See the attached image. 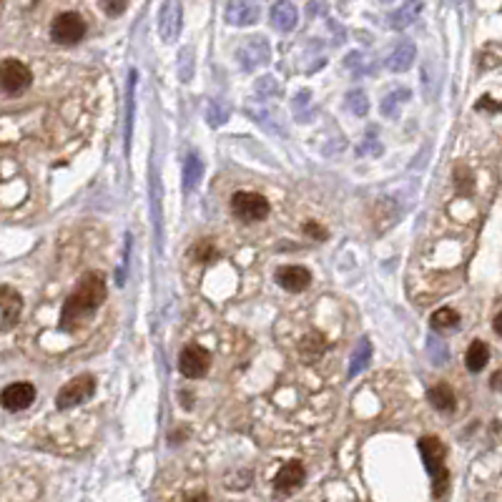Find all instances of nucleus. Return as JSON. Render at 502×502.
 <instances>
[{
    "instance_id": "nucleus-1",
    "label": "nucleus",
    "mask_w": 502,
    "mask_h": 502,
    "mask_svg": "<svg viewBox=\"0 0 502 502\" xmlns=\"http://www.w3.org/2000/svg\"><path fill=\"white\" fill-rule=\"evenodd\" d=\"M106 299V279L91 271L80 279L78 286L73 289V294L66 299L63 311H60V329L63 331H76L80 324L91 319L98 306Z\"/></svg>"
},
{
    "instance_id": "nucleus-2",
    "label": "nucleus",
    "mask_w": 502,
    "mask_h": 502,
    "mask_svg": "<svg viewBox=\"0 0 502 502\" xmlns=\"http://www.w3.org/2000/svg\"><path fill=\"white\" fill-rule=\"evenodd\" d=\"M417 447H419V455H422L424 469H427L432 477V495L442 497L444 492H447V483H449V472L444 469V455H447V449H444L442 440L427 435L417 442Z\"/></svg>"
},
{
    "instance_id": "nucleus-3",
    "label": "nucleus",
    "mask_w": 502,
    "mask_h": 502,
    "mask_svg": "<svg viewBox=\"0 0 502 502\" xmlns=\"http://www.w3.org/2000/svg\"><path fill=\"white\" fill-rule=\"evenodd\" d=\"M271 206L266 196L257 191H236L232 196V214L244 224H259L269 216Z\"/></svg>"
},
{
    "instance_id": "nucleus-4",
    "label": "nucleus",
    "mask_w": 502,
    "mask_h": 502,
    "mask_svg": "<svg viewBox=\"0 0 502 502\" xmlns=\"http://www.w3.org/2000/svg\"><path fill=\"white\" fill-rule=\"evenodd\" d=\"M96 392V379L91 374L73 376L71 382H66L55 395V407L58 410H71L76 404H83L86 399H91Z\"/></svg>"
},
{
    "instance_id": "nucleus-5",
    "label": "nucleus",
    "mask_w": 502,
    "mask_h": 502,
    "mask_svg": "<svg viewBox=\"0 0 502 502\" xmlns=\"http://www.w3.org/2000/svg\"><path fill=\"white\" fill-rule=\"evenodd\" d=\"M83 35H86V20H83V15L73 13V10L58 13L51 23V38L60 46H76Z\"/></svg>"
},
{
    "instance_id": "nucleus-6",
    "label": "nucleus",
    "mask_w": 502,
    "mask_h": 502,
    "mask_svg": "<svg viewBox=\"0 0 502 502\" xmlns=\"http://www.w3.org/2000/svg\"><path fill=\"white\" fill-rule=\"evenodd\" d=\"M0 83H3V91L10 93V96H20L26 93L33 83V73L26 63H20L15 58H6L3 60V68H0Z\"/></svg>"
},
{
    "instance_id": "nucleus-7",
    "label": "nucleus",
    "mask_w": 502,
    "mask_h": 502,
    "mask_svg": "<svg viewBox=\"0 0 502 502\" xmlns=\"http://www.w3.org/2000/svg\"><path fill=\"white\" fill-rule=\"evenodd\" d=\"M211 367V354L201 344H189L179 354V372L189 379H201Z\"/></svg>"
},
{
    "instance_id": "nucleus-8",
    "label": "nucleus",
    "mask_w": 502,
    "mask_h": 502,
    "mask_svg": "<svg viewBox=\"0 0 502 502\" xmlns=\"http://www.w3.org/2000/svg\"><path fill=\"white\" fill-rule=\"evenodd\" d=\"M184 26V8L181 0H166L159 13V33L164 43H176Z\"/></svg>"
},
{
    "instance_id": "nucleus-9",
    "label": "nucleus",
    "mask_w": 502,
    "mask_h": 502,
    "mask_svg": "<svg viewBox=\"0 0 502 502\" xmlns=\"http://www.w3.org/2000/svg\"><path fill=\"white\" fill-rule=\"evenodd\" d=\"M236 60L241 71H254L257 66H264L271 60V48L266 38H246L236 48Z\"/></svg>"
},
{
    "instance_id": "nucleus-10",
    "label": "nucleus",
    "mask_w": 502,
    "mask_h": 502,
    "mask_svg": "<svg viewBox=\"0 0 502 502\" xmlns=\"http://www.w3.org/2000/svg\"><path fill=\"white\" fill-rule=\"evenodd\" d=\"M0 402L6 407L8 412H20V410H28L31 404L35 402V387L31 382H15V384H8L6 390H3V397H0Z\"/></svg>"
},
{
    "instance_id": "nucleus-11",
    "label": "nucleus",
    "mask_w": 502,
    "mask_h": 502,
    "mask_svg": "<svg viewBox=\"0 0 502 502\" xmlns=\"http://www.w3.org/2000/svg\"><path fill=\"white\" fill-rule=\"evenodd\" d=\"M23 311V297L13 286L3 284L0 286V322H3V331H10L15 327V322L20 319Z\"/></svg>"
},
{
    "instance_id": "nucleus-12",
    "label": "nucleus",
    "mask_w": 502,
    "mask_h": 502,
    "mask_svg": "<svg viewBox=\"0 0 502 502\" xmlns=\"http://www.w3.org/2000/svg\"><path fill=\"white\" fill-rule=\"evenodd\" d=\"M304 477H306L304 465L299 462V460H289L286 465H282V469H279L277 477H274V490L289 495V492H294L297 487H302Z\"/></svg>"
},
{
    "instance_id": "nucleus-13",
    "label": "nucleus",
    "mask_w": 502,
    "mask_h": 502,
    "mask_svg": "<svg viewBox=\"0 0 502 502\" xmlns=\"http://www.w3.org/2000/svg\"><path fill=\"white\" fill-rule=\"evenodd\" d=\"M277 282L282 289L291 291V294H299V291L309 289L311 274L304 266H282V269L277 271Z\"/></svg>"
},
{
    "instance_id": "nucleus-14",
    "label": "nucleus",
    "mask_w": 502,
    "mask_h": 502,
    "mask_svg": "<svg viewBox=\"0 0 502 502\" xmlns=\"http://www.w3.org/2000/svg\"><path fill=\"white\" fill-rule=\"evenodd\" d=\"M259 20V6L254 0H229L226 6V23L232 26H254Z\"/></svg>"
},
{
    "instance_id": "nucleus-15",
    "label": "nucleus",
    "mask_w": 502,
    "mask_h": 502,
    "mask_svg": "<svg viewBox=\"0 0 502 502\" xmlns=\"http://www.w3.org/2000/svg\"><path fill=\"white\" fill-rule=\"evenodd\" d=\"M297 20H299V13L291 0H277V3L271 6V23H274V28L282 31V33L294 31V28H297Z\"/></svg>"
},
{
    "instance_id": "nucleus-16",
    "label": "nucleus",
    "mask_w": 502,
    "mask_h": 502,
    "mask_svg": "<svg viewBox=\"0 0 502 502\" xmlns=\"http://www.w3.org/2000/svg\"><path fill=\"white\" fill-rule=\"evenodd\" d=\"M415 58H417L415 43H412V40H402V43H399V46L390 53V58H387V68L395 71V73H404V71H410L412 68Z\"/></svg>"
},
{
    "instance_id": "nucleus-17",
    "label": "nucleus",
    "mask_w": 502,
    "mask_h": 502,
    "mask_svg": "<svg viewBox=\"0 0 502 502\" xmlns=\"http://www.w3.org/2000/svg\"><path fill=\"white\" fill-rule=\"evenodd\" d=\"M422 6L424 0H407L399 10H395V13L390 15V26L395 28V31H402V28L412 26V23L419 18V13H422Z\"/></svg>"
},
{
    "instance_id": "nucleus-18",
    "label": "nucleus",
    "mask_w": 502,
    "mask_h": 502,
    "mask_svg": "<svg viewBox=\"0 0 502 502\" xmlns=\"http://www.w3.org/2000/svg\"><path fill=\"white\" fill-rule=\"evenodd\" d=\"M246 113H249L251 119L257 121V123L261 125V128H266V131H271V133H284V128L279 125L277 111L266 106L264 101H261V106H259V108L254 106V103H249V106H246Z\"/></svg>"
},
{
    "instance_id": "nucleus-19",
    "label": "nucleus",
    "mask_w": 502,
    "mask_h": 502,
    "mask_svg": "<svg viewBox=\"0 0 502 502\" xmlns=\"http://www.w3.org/2000/svg\"><path fill=\"white\" fill-rule=\"evenodd\" d=\"M427 399H430V404L435 407V410L440 412H452L457 407V397L455 392H452V387L444 382L435 384L430 392H427Z\"/></svg>"
},
{
    "instance_id": "nucleus-20",
    "label": "nucleus",
    "mask_w": 502,
    "mask_h": 502,
    "mask_svg": "<svg viewBox=\"0 0 502 502\" xmlns=\"http://www.w3.org/2000/svg\"><path fill=\"white\" fill-rule=\"evenodd\" d=\"M490 362V347L483 339H475V342L467 347V354H465V364H467L469 372H483Z\"/></svg>"
},
{
    "instance_id": "nucleus-21",
    "label": "nucleus",
    "mask_w": 502,
    "mask_h": 502,
    "mask_svg": "<svg viewBox=\"0 0 502 502\" xmlns=\"http://www.w3.org/2000/svg\"><path fill=\"white\" fill-rule=\"evenodd\" d=\"M201 176H204V161L198 159L196 153L186 156V161H184V191H193L196 184L201 181Z\"/></svg>"
},
{
    "instance_id": "nucleus-22",
    "label": "nucleus",
    "mask_w": 502,
    "mask_h": 502,
    "mask_svg": "<svg viewBox=\"0 0 502 502\" xmlns=\"http://www.w3.org/2000/svg\"><path fill=\"white\" fill-rule=\"evenodd\" d=\"M370 359H372V344H370V339L364 337V339H359L357 349H354V354H352L349 376L362 374V372L367 370V367H370Z\"/></svg>"
},
{
    "instance_id": "nucleus-23",
    "label": "nucleus",
    "mask_w": 502,
    "mask_h": 502,
    "mask_svg": "<svg viewBox=\"0 0 502 502\" xmlns=\"http://www.w3.org/2000/svg\"><path fill=\"white\" fill-rule=\"evenodd\" d=\"M407 98H410V91H407V88H397V91H392L390 96H384L379 111H382V116H387V119H397L399 106H402Z\"/></svg>"
},
{
    "instance_id": "nucleus-24",
    "label": "nucleus",
    "mask_w": 502,
    "mask_h": 502,
    "mask_svg": "<svg viewBox=\"0 0 502 502\" xmlns=\"http://www.w3.org/2000/svg\"><path fill=\"white\" fill-rule=\"evenodd\" d=\"M457 322H460V314H457L452 306H442V309H437L435 314H432L430 324L435 331H444V329H455Z\"/></svg>"
},
{
    "instance_id": "nucleus-25",
    "label": "nucleus",
    "mask_w": 502,
    "mask_h": 502,
    "mask_svg": "<svg viewBox=\"0 0 502 502\" xmlns=\"http://www.w3.org/2000/svg\"><path fill=\"white\" fill-rule=\"evenodd\" d=\"M229 113H232V108H229L226 101L214 98V101H209V108H206V121H209L211 128H218L221 123L229 121Z\"/></svg>"
},
{
    "instance_id": "nucleus-26",
    "label": "nucleus",
    "mask_w": 502,
    "mask_h": 502,
    "mask_svg": "<svg viewBox=\"0 0 502 502\" xmlns=\"http://www.w3.org/2000/svg\"><path fill=\"white\" fill-rule=\"evenodd\" d=\"M218 257V249L216 244H214L211 239H201V241H196L191 249V259L193 261H198V264H209V261H216Z\"/></svg>"
},
{
    "instance_id": "nucleus-27",
    "label": "nucleus",
    "mask_w": 502,
    "mask_h": 502,
    "mask_svg": "<svg viewBox=\"0 0 502 502\" xmlns=\"http://www.w3.org/2000/svg\"><path fill=\"white\" fill-rule=\"evenodd\" d=\"M455 186L462 196H469L475 191V176H472L467 166H455Z\"/></svg>"
},
{
    "instance_id": "nucleus-28",
    "label": "nucleus",
    "mask_w": 502,
    "mask_h": 502,
    "mask_svg": "<svg viewBox=\"0 0 502 502\" xmlns=\"http://www.w3.org/2000/svg\"><path fill=\"white\" fill-rule=\"evenodd\" d=\"M179 76L184 83H189L193 76V48H184L179 53Z\"/></svg>"
},
{
    "instance_id": "nucleus-29",
    "label": "nucleus",
    "mask_w": 502,
    "mask_h": 502,
    "mask_svg": "<svg viewBox=\"0 0 502 502\" xmlns=\"http://www.w3.org/2000/svg\"><path fill=\"white\" fill-rule=\"evenodd\" d=\"M347 106L357 113V116H367V111H370V103H367L364 91H352L349 96H347Z\"/></svg>"
},
{
    "instance_id": "nucleus-30",
    "label": "nucleus",
    "mask_w": 502,
    "mask_h": 502,
    "mask_svg": "<svg viewBox=\"0 0 502 502\" xmlns=\"http://www.w3.org/2000/svg\"><path fill=\"white\" fill-rule=\"evenodd\" d=\"M427 349H430V357H432V364H444L449 357L447 347H444L442 342H437L435 337L427 339Z\"/></svg>"
},
{
    "instance_id": "nucleus-31",
    "label": "nucleus",
    "mask_w": 502,
    "mask_h": 502,
    "mask_svg": "<svg viewBox=\"0 0 502 502\" xmlns=\"http://www.w3.org/2000/svg\"><path fill=\"white\" fill-rule=\"evenodd\" d=\"M257 93H261V98H266V96H274V93H279V86L277 80L271 78V76H264V78L257 80Z\"/></svg>"
},
{
    "instance_id": "nucleus-32",
    "label": "nucleus",
    "mask_w": 502,
    "mask_h": 502,
    "mask_svg": "<svg viewBox=\"0 0 502 502\" xmlns=\"http://www.w3.org/2000/svg\"><path fill=\"white\" fill-rule=\"evenodd\" d=\"M101 6H103V10H106L108 15H121L125 13V8H128V0H101Z\"/></svg>"
},
{
    "instance_id": "nucleus-33",
    "label": "nucleus",
    "mask_w": 502,
    "mask_h": 502,
    "mask_svg": "<svg viewBox=\"0 0 502 502\" xmlns=\"http://www.w3.org/2000/svg\"><path fill=\"white\" fill-rule=\"evenodd\" d=\"M477 111H487V113H500L502 111V103H497L492 96H483V98L475 103Z\"/></svg>"
},
{
    "instance_id": "nucleus-34",
    "label": "nucleus",
    "mask_w": 502,
    "mask_h": 502,
    "mask_svg": "<svg viewBox=\"0 0 502 502\" xmlns=\"http://www.w3.org/2000/svg\"><path fill=\"white\" fill-rule=\"evenodd\" d=\"M304 234H309V236H314L317 241H322V239H327V229H322V226L317 224V221H306L304 224Z\"/></svg>"
},
{
    "instance_id": "nucleus-35",
    "label": "nucleus",
    "mask_w": 502,
    "mask_h": 502,
    "mask_svg": "<svg viewBox=\"0 0 502 502\" xmlns=\"http://www.w3.org/2000/svg\"><path fill=\"white\" fill-rule=\"evenodd\" d=\"M490 384H492V390H495V392H502V370H500V372H495V374H492V379H490Z\"/></svg>"
},
{
    "instance_id": "nucleus-36",
    "label": "nucleus",
    "mask_w": 502,
    "mask_h": 502,
    "mask_svg": "<svg viewBox=\"0 0 502 502\" xmlns=\"http://www.w3.org/2000/svg\"><path fill=\"white\" fill-rule=\"evenodd\" d=\"M492 327H495V331L502 337V311L495 317V322H492Z\"/></svg>"
},
{
    "instance_id": "nucleus-37",
    "label": "nucleus",
    "mask_w": 502,
    "mask_h": 502,
    "mask_svg": "<svg viewBox=\"0 0 502 502\" xmlns=\"http://www.w3.org/2000/svg\"><path fill=\"white\" fill-rule=\"evenodd\" d=\"M384 3H390V0H384Z\"/></svg>"
}]
</instances>
